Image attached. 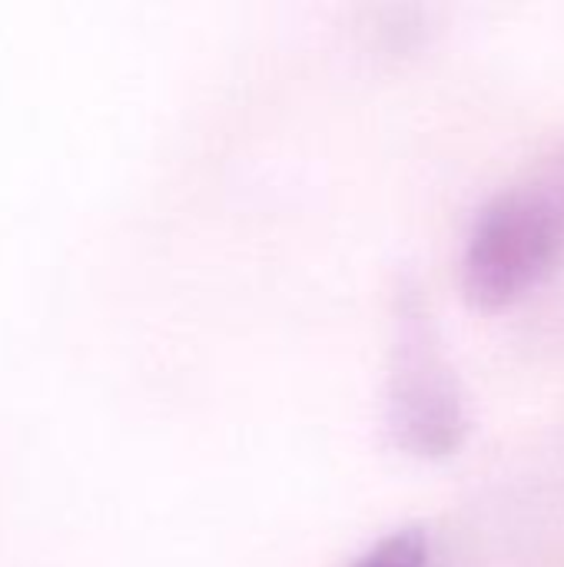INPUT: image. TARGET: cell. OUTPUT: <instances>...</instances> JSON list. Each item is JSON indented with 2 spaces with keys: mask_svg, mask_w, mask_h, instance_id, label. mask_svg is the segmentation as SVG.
I'll return each instance as SVG.
<instances>
[{
  "mask_svg": "<svg viewBox=\"0 0 564 567\" xmlns=\"http://www.w3.org/2000/svg\"><path fill=\"white\" fill-rule=\"evenodd\" d=\"M389 432L412 455H449L465 435V402L439 346L419 289L396 296V346L389 372Z\"/></svg>",
  "mask_w": 564,
  "mask_h": 567,
  "instance_id": "7a4b0ae2",
  "label": "cell"
},
{
  "mask_svg": "<svg viewBox=\"0 0 564 567\" xmlns=\"http://www.w3.org/2000/svg\"><path fill=\"white\" fill-rule=\"evenodd\" d=\"M349 567H432V545L422 528H402L379 538Z\"/></svg>",
  "mask_w": 564,
  "mask_h": 567,
  "instance_id": "3957f363",
  "label": "cell"
},
{
  "mask_svg": "<svg viewBox=\"0 0 564 567\" xmlns=\"http://www.w3.org/2000/svg\"><path fill=\"white\" fill-rule=\"evenodd\" d=\"M564 259V150L495 193L475 216L462 286L482 309H505L539 289Z\"/></svg>",
  "mask_w": 564,
  "mask_h": 567,
  "instance_id": "6da1fadb",
  "label": "cell"
}]
</instances>
